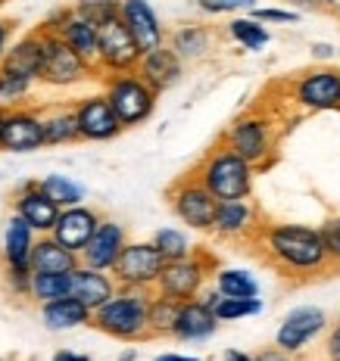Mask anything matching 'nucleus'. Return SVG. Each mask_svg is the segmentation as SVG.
Returning <instances> with one entry per match:
<instances>
[{"mask_svg":"<svg viewBox=\"0 0 340 361\" xmlns=\"http://www.w3.org/2000/svg\"><path fill=\"white\" fill-rule=\"evenodd\" d=\"M266 262L281 277H315L331 265L319 231L303 224H269L262 231Z\"/></svg>","mask_w":340,"mask_h":361,"instance_id":"f257e3e1","label":"nucleus"},{"mask_svg":"<svg viewBox=\"0 0 340 361\" xmlns=\"http://www.w3.org/2000/svg\"><path fill=\"white\" fill-rule=\"evenodd\" d=\"M150 296H153V290L116 287V293H112L107 302L90 312V327H97L100 334L112 336V340H122V343L150 340V327H147Z\"/></svg>","mask_w":340,"mask_h":361,"instance_id":"f03ea898","label":"nucleus"},{"mask_svg":"<svg viewBox=\"0 0 340 361\" xmlns=\"http://www.w3.org/2000/svg\"><path fill=\"white\" fill-rule=\"evenodd\" d=\"M194 175H197V180L213 193L218 202L247 200L253 193V165L244 162L234 149H228L225 144L209 149Z\"/></svg>","mask_w":340,"mask_h":361,"instance_id":"7ed1b4c3","label":"nucleus"},{"mask_svg":"<svg viewBox=\"0 0 340 361\" xmlns=\"http://www.w3.org/2000/svg\"><path fill=\"white\" fill-rule=\"evenodd\" d=\"M103 97L110 100L119 125L134 128V125H143L153 116L156 97L160 94H156L138 72H116V75L103 78Z\"/></svg>","mask_w":340,"mask_h":361,"instance_id":"20e7f679","label":"nucleus"},{"mask_svg":"<svg viewBox=\"0 0 340 361\" xmlns=\"http://www.w3.org/2000/svg\"><path fill=\"white\" fill-rule=\"evenodd\" d=\"M37 32H41V28H37ZM41 41H44V56H41V75H37L41 85L72 87V85H78V81L90 78V75H97L94 66L75 54L59 35L41 32Z\"/></svg>","mask_w":340,"mask_h":361,"instance_id":"39448f33","label":"nucleus"},{"mask_svg":"<svg viewBox=\"0 0 340 361\" xmlns=\"http://www.w3.org/2000/svg\"><path fill=\"white\" fill-rule=\"evenodd\" d=\"M209 265H216V259H209V255H203V252H191V255H184V259L165 262L160 277H156V283H153V290L169 299H178V302L194 299V296H200L203 281H206V274H209Z\"/></svg>","mask_w":340,"mask_h":361,"instance_id":"423d86ee","label":"nucleus"},{"mask_svg":"<svg viewBox=\"0 0 340 361\" xmlns=\"http://www.w3.org/2000/svg\"><path fill=\"white\" fill-rule=\"evenodd\" d=\"M169 206L187 228L194 231H213V215L218 200L197 180V175H184L169 187Z\"/></svg>","mask_w":340,"mask_h":361,"instance_id":"0eeeda50","label":"nucleus"},{"mask_svg":"<svg viewBox=\"0 0 340 361\" xmlns=\"http://www.w3.org/2000/svg\"><path fill=\"white\" fill-rule=\"evenodd\" d=\"M163 265H165V259L153 243H125L116 265L110 268V274H112V281H116V287L153 290Z\"/></svg>","mask_w":340,"mask_h":361,"instance_id":"6e6552de","label":"nucleus"},{"mask_svg":"<svg viewBox=\"0 0 340 361\" xmlns=\"http://www.w3.org/2000/svg\"><path fill=\"white\" fill-rule=\"evenodd\" d=\"M138 63H141V50H138V44L131 41L122 19H112L107 25L97 28V59H94L97 75L100 72H107V75L134 72Z\"/></svg>","mask_w":340,"mask_h":361,"instance_id":"1a4fd4ad","label":"nucleus"},{"mask_svg":"<svg viewBox=\"0 0 340 361\" xmlns=\"http://www.w3.org/2000/svg\"><path fill=\"white\" fill-rule=\"evenodd\" d=\"M222 144L234 149L244 162L262 165V159L271 153V125L259 116H244L222 134Z\"/></svg>","mask_w":340,"mask_h":361,"instance_id":"9d476101","label":"nucleus"},{"mask_svg":"<svg viewBox=\"0 0 340 361\" xmlns=\"http://www.w3.org/2000/svg\"><path fill=\"white\" fill-rule=\"evenodd\" d=\"M41 147H44L41 112L32 106L6 109L4 125H0V149H6V153H35Z\"/></svg>","mask_w":340,"mask_h":361,"instance_id":"9b49d317","label":"nucleus"},{"mask_svg":"<svg viewBox=\"0 0 340 361\" xmlns=\"http://www.w3.org/2000/svg\"><path fill=\"white\" fill-rule=\"evenodd\" d=\"M72 112H75V125H78V140H97L100 144V140H112L125 131L103 94H90L85 100H78Z\"/></svg>","mask_w":340,"mask_h":361,"instance_id":"f8f14e48","label":"nucleus"},{"mask_svg":"<svg viewBox=\"0 0 340 361\" xmlns=\"http://www.w3.org/2000/svg\"><path fill=\"white\" fill-rule=\"evenodd\" d=\"M119 19L128 28L131 41L138 44L141 56L165 44V28L156 10L150 6V0H119Z\"/></svg>","mask_w":340,"mask_h":361,"instance_id":"ddd939ff","label":"nucleus"},{"mask_svg":"<svg viewBox=\"0 0 340 361\" xmlns=\"http://www.w3.org/2000/svg\"><path fill=\"white\" fill-rule=\"evenodd\" d=\"M13 215H19L35 234H50L59 218V206L41 190L37 180H25L13 193Z\"/></svg>","mask_w":340,"mask_h":361,"instance_id":"4468645a","label":"nucleus"},{"mask_svg":"<svg viewBox=\"0 0 340 361\" xmlns=\"http://www.w3.org/2000/svg\"><path fill=\"white\" fill-rule=\"evenodd\" d=\"M125 243H128L125 224L112 221V218H100V224H97L90 240L85 243V250L78 252V262L88 268H97V271H110L116 265Z\"/></svg>","mask_w":340,"mask_h":361,"instance_id":"2eb2a0df","label":"nucleus"},{"mask_svg":"<svg viewBox=\"0 0 340 361\" xmlns=\"http://www.w3.org/2000/svg\"><path fill=\"white\" fill-rule=\"evenodd\" d=\"M97 224H100V212L85 206V202H78V206L59 209V218H57L54 231H50V237H54L57 243H63L66 250L81 252Z\"/></svg>","mask_w":340,"mask_h":361,"instance_id":"dca6fc26","label":"nucleus"},{"mask_svg":"<svg viewBox=\"0 0 340 361\" xmlns=\"http://www.w3.org/2000/svg\"><path fill=\"white\" fill-rule=\"evenodd\" d=\"M297 100L309 109H340V72L315 69L293 85Z\"/></svg>","mask_w":340,"mask_h":361,"instance_id":"f3484780","label":"nucleus"},{"mask_svg":"<svg viewBox=\"0 0 340 361\" xmlns=\"http://www.w3.org/2000/svg\"><path fill=\"white\" fill-rule=\"evenodd\" d=\"M112 293H116V281H112L110 271L88 268V265H81V262L69 271V296H75L78 302H85L90 312L100 308Z\"/></svg>","mask_w":340,"mask_h":361,"instance_id":"a211bd4d","label":"nucleus"},{"mask_svg":"<svg viewBox=\"0 0 340 361\" xmlns=\"http://www.w3.org/2000/svg\"><path fill=\"white\" fill-rule=\"evenodd\" d=\"M216 327H218V321H216L213 308L203 302L200 296H194L178 305V318H175V324H172V336H178V340H184V343H197V340L213 336Z\"/></svg>","mask_w":340,"mask_h":361,"instance_id":"6ab92c4d","label":"nucleus"},{"mask_svg":"<svg viewBox=\"0 0 340 361\" xmlns=\"http://www.w3.org/2000/svg\"><path fill=\"white\" fill-rule=\"evenodd\" d=\"M134 72H138L141 78L156 90V94H163V90L175 87L178 81H181L184 63H181V59L163 44V47H156V50H150V54H143V56H141V63H138V69H134Z\"/></svg>","mask_w":340,"mask_h":361,"instance_id":"aec40b11","label":"nucleus"},{"mask_svg":"<svg viewBox=\"0 0 340 361\" xmlns=\"http://www.w3.org/2000/svg\"><path fill=\"white\" fill-rule=\"evenodd\" d=\"M35 231L22 221L19 215H10L4 228V243H0V255H4V271H32V246H35Z\"/></svg>","mask_w":340,"mask_h":361,"instance_id":"412c9836","label":"nucleus"},{"mask_svg":"<svg viewBox=\"0 0 340 361\" xmlns=\"http://www.w3.org/2000/svg\"><path fill=\"white\" fill-rule=\"evenodd\" d=\"M41 56H44L41 32H28L13 47H6L4 59H0V69L10 75H19V78L37 81V75H41Z\"/></svg>","mask_w":340,"mask_h":361,"instance_id":"4be33fe9","label":"nucleus"},{"mask_svg":"<svg viewBox=\"0 0 340 361\" xmlns=\"http://www.w3.org/2000/svg\"><path fill=\"white\" fill-rule=\"evenodd\" d=\"M319 330H324V312H319V308H297V312H291L284 318L275 343H278V349H284V352H297V349H303Z\"/></svg>","mask_w":340,"mask_h":361,"instance_id":"5701e85b","label":"nucleus"},{"mask_svg":"<svg viewBox=\"0 0 340 361\" xmlns=\"http://www.w3.org/2000/svg\"><path fill=\"white\" fill-rule=\"evenodd\" d=\"M256 231V209L247 200H225L216 206L213 215V234L225 240H238Z\"/></svg>","mask_w":340,"mask_h":361,"instance_id":"b1692460","label":"nucleus"},{"mask_svg":"<svg viewBox=\"0 0 340 361\" xmlns=\"http://www.w3.org/2000/svg\"><path fill=\"white\" fill-rule=\"evenodd\" d=\"M78 265V252L66 250L57 243L50 234H37L32 246V271H54V274H66Z\"/></svg>","mask_w":340,"mask_h":361,"instance_id":"393cba45","label":"nucleus"},{"mask_svg":"<svg viewBox=\"0 0 340 361\" xmlns=\"http://www.w3.org/2000/svg\"><path fill=\"white\" fill-rule=\"evenodd\" d=\"M41 321L50 330H72V327L90 324V308L85 302H78L75 296L50 299V302L41 305Z\"/></svg>","mask_w":340,"mask_h":361,"instance_id":"a878e982","label":"nucleus"},{"mask_svg":"<svg viewBox=\"0 0 340 361\" xmlns=\"http://www.w3.org/2000/svg\"><path fill=\"white\" fill-rule=\"evenodd\" d=\"M209 44H213V32H209L206 25H181L172 32L169 44L165 47L175 54L181 63L184 59H200L209 54Z\"/></svg>","mask_w":340,"mask_h":361,"instance_id":"bb28decb","label":"nucleus"},{"mask_svg":"<svg viewBox=\"0 0 340 361\" xmlns=\"http://www.w3.org/2000/svg\"><path fill=\"white\" fill-rule=\"evenodd\" d=\"M41 131H44V147H66L78 140V125H75L72 106H57L41 116Z\"/></svg>","mask_w":340,"mask_h":361,"instance_id":"cd10ccee","label":"nucleus"},{"mask_svg":"<svg viewBox=\"0 0 340 361\" xmlns=\"http://www.w3.org/2000/svg\"><path fill=\"white\" fill-rule=\"evenodd\" d=\"M178 299H169L163 293H153L147 302V327H150V340L153 336H172V324L178 318Z\"/></svg>","mask_w":340,"mask_h":361,"instance_id":"c85d7f7f","label":"nucleus"},{"mask_svg":"<svg viewBox=\"0 0 340 361\" xmlns=\"http://www.w3.org/2000/svg\"><path fill=\"white\" fill-rule=\"evenodd\" d=\"M28 296H32L37 305L50 302V299L69 296V271H66V274H54V271H32V287H28Z\"/></svg>","mask_w":340,"mask_h":361,"instance_id":"c756f323","label":"nucleus"},{"mask_svg":"<svg viewBox=\"0 0 340 361\" xmlns=\"http://www.w3.org/2000/svg\"><path fill=\"white\" fill-rule=\"evenodd\" d=\"M37 184H41V190L47 193V197L54 200L59 209H69V206L85 202V187L75 184V180L66 178V175H47V178L37 180Z\"/></svg>","mask_w":340,"mask_h":361,"instance_id":"7c9ffc66","label":"nucleus"},{"mask_svg":"<svg viewBox=\"0 0 340 361\" xmlns=\"http://www.w3.org/2000/svg\"><path fill=\"white\" fill-rule=\"evenodd\" d=\"M216 290L228 299H256L259 293V283L253 281L247 271H238V268H222L216 277Z\"/></svg>","mask_w":340,"mask_h":361,"instance_id":"2f4dec72","label":"nucleus"},{"mask_svg":"<svg viewBox=\"0 0 340 361\" xmlns=\"http://www.w3.org/2000/svg\"><path fill=\"white\" fill-rule=\"evenodd\" d=\"M32 87H35V81L19 78V75H10V72L0 69V106H4V109L25 106Z\"/></svg>","mask_w":340,"mask_h":361,"instance_id":"473e14b6","label":"nucleus"},{"mask_svg":"<svg viewBox=\"0 0 340 361\" xmlns=\"http://www.w3.org/2000/svg\"><path fill=\"white\" fill-rule=\"evenodd\" d=\"M150 243L160 250V255L165 262H175V259H184V255H191L194 252V246L187 243V237L181 234L178 228H160L153 234V240Z\"/></svg>","mask_w":340,"mask_h":361,"instance_id":"72a5a7b5","label":"nucleus"},{"mask_svg":"<svg viewBox=\"0 0 340 361\" xmlns=\"http://www.w3.org/2000/svg\"><path fill=\"white\" fill-rule=\"evenodd\" d=\"M228 35L234 37L238 44H244L247 50H262L269 44V32L262 28V22L256 19H231L228 22Z\"/></svg>","mask_w":340,"mask_h":361,"instance_id":"f704fd0d","label":"nucleus"},{"mask_svg":"<svg viewBox=\"0 0 340 361\" xmlns=\"http://www.w3.org/2000/svg\"><path fill=\"white\" fill-rule=\"evenodd\" d=\"M81 19H88L90 25H107V22L119 19V0H75L72 6Z\"/></svg>","mask_w":340,"mask_h":361,"instance_id":"c9c22d12","label":"nucleus"},{"mask_svg":"<svg viewBox=\"0 0 340 361\" xmlns=\"http://www.w3.org/2000/svg\"><path fill=\"white\" fill-rule=\"evenodd\" d=\"M262 312V302L259 299H228L222 296L218 302L213 305V314L216 321H238V318H247V314H259Z\"/></svg>","mask_w":340,"mask_h":361,"instance_id":"e433bc0d","label":"nucleus"},{"mask_svg":"<svg viewBox=\"0 0 340 361\" xmlns=\"http://www.w3.org/2000/svg\"><path fill=\"white\" fill-rule=\"evenodd\" d=\"M322 243H324V252H328L331 265H340V218H328L319 231Z\"/></svg>","mask_w":340,"mask_h":361,"instance_id":"4c0bfd02","label":"nucleus"},{"mask_svg":"<svg viewBox=\"0 0 340 361\" xmlns=\"http://www.w3.org/2000/svg\"><path fill=\"white\" fill-rule=\"evenodd\" d=\"M197 6L203 13H213V16H218V13H240V10H253L256 0H197Z\"/></svg>","mask_w":340,"mask_h":361,"instance_id":"58836bf2","label":"nucleus"},{"mask_svg":"<svg viewBox=\"0 0 340 361\" xmlns=\"http://www.w3.org/2000/svg\"><path fill=\"white\" fill-rule=\"evenodd\" d=\"M250 13L256 22H297L300 19L297 13H287V10H259V6H253Z\"/></svg>","mask_w":340,"mask_h":361,"instance_id":"ea45409f","label":"nucleus"},{"mask_svg":"<svg viewBox=\"0 0 340 361\" xmlns=\"http://www.w3.org/2000/svg\"><path fill=\"white\" fill-rule=\"evenodd\" d=\"M13 25H16V22H10V19H0V59H4L6 47H10V35H13Z\"/></svg>","mask_w":340,"mask_h":361,"instance_id":"a19ab883","label":"nucleus"},{"mask_svg":"<svg viewBox=\"0 0 340 361\" xmlns=\"http://www.w3.org/2000/svg\"><path fill=\"white\" fill-rule=\"evenodd\" d=\"M253 361H291V352H284V349H262Z\"/></svg>","mask_w":340,"mask_h":361,"instance_id":"79ce46f5","label":"nucleus"},{"mask_svg":"<svg viewBox=\"0 0 340 361\" xmlns=\"http://www.w3.org/2000/svg\"><path fill=\"white\" fill-rule=\"evenodd\" d=\"M324 349H328V355H331V361H340V327L334 330V334L328 336V345H324Z\"/></svg>","mask_w":340,"mask_h":361,"instance_id":"37998d69","label":"nucleus"},{"mask_svg":"<svg viewBox=\"0 0 340 361\" xmlns=\"http://www.w3.org/2000/svg\"><path fill=\"white\" fill-rule=\"evenodd\" d=\"M54 361H90L88 355H78V352H69V349H63V352H57Z\"/></svg>","mask_w":340,"mask_h":361,"instance_id":"c03bdc74","label":"nucleus"},{"mask_svg":"<svg viewBox=\"0 0 340 361\" xmlns=\"http://www.w3.org/2000/svg\"><path fill=\"white\" fill-rule=\"evenodd\" d=\"M153 361H197V358H191V355H175V352H165V355H156Z\"/></svg>","mask_w":340,"mask_h":361,"instance_id":"a18cd8bd","label":"nucleus"},{"mask_svg":"<svg viewBox=\"0 0 340 361\" xmlns=\"http://www.w3.org/2000/svg\"><path fill=\"white\" fill-rule=\"evenodd\" d=\"M225 361H253V358L244 355V352H238V349H228L225 352Z\"/></svg>","mask_w":340,"mask_h":361,"instance_id":"49530a36","label":"nucleus"},{"mask_svg":"<svg viewBox=\"0 0 340 361\" xmlns=\"http://www.w3.org/2000/svg\"><path fill=\"white\" fill-rule=\"evenodd\" d=\"M119 361H138V349H125L122 355H119Z\"/></svg>","mask_w":340,"mask_h":361,"instance_id":"de8ad7c7","label":"nucleus"},{"mask_svg":"<svg viewBox=\"0 0 340 361\" xmlns=\"http://www.w3.org/2000/svg\"><path fill=\"white\" fill-rule=\"evenodd\" d=\"M315 54H319V56H328L331 47H328V44H319V47H315Z\"/></svg>","mask_w":340,"mask_h":361,"instance_id":"09e8293b","label":"nucleus"},{"mask_svg":"<svg viewBox=\"0 0 340 361\" xmlns=\"http://www.w3.org/2000/svg\"><path fill=\"white\" fill-rule=\"evenodd\" d=\"M309 4H328L331 6V4H340V0H309Z\"/></svg>","mask_w":340,"mask_h":361,"instance_id":"8fccbe9b","label":"nucleus"},{"mask_svg":"<svg viewBox=\"0 0 340 361\" xmlns=\"http://www.w3.org/2000/svg\"><path fill=\"white\" fill-rule=\"evenodd\" d=\"M4 112H6V109H4V106H0V125H4Z\"/></svg>","mask_w":340,"mask_h":361,"instance_id":"3c124183","label":"nucleus"},{"mask_svg":"<svg viewBox=\"0 0 340 361\" xmlns=\"http://www.w3.org/2000/svg\"><path fill=\"white\" fill-rule=\"evenodd\" d=\"M0 6H4V0H0Z\"/></svg>","mask_w":340,"mask_h":361,"instance_id":"603ef678","label":"nucleus"},{"mask_svg":"<svg viewBox=\"0 0 340 361\" xmlns=\"http://www.w3.org/2000/svg\"><path fill=\"white\" fill-rule=\"evenodd\" d=\"M4 4H6V0H4Z\"/></svg>","mask_w":340,"mask_h":361,"instance_id":"864d4df0","label":"nucleus"}]
</instances>
